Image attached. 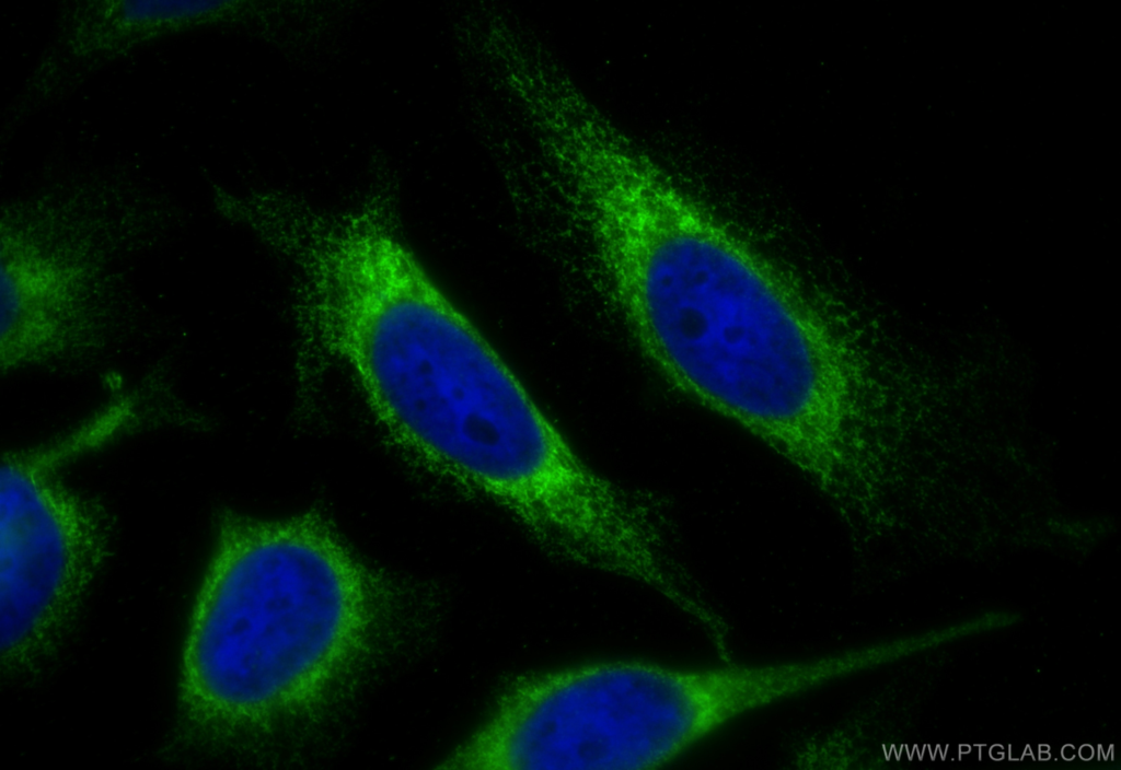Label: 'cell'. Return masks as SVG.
Listing matches in <instances>:
<instances>
[{
    "label": "cell",
    "instance_id": "obj_1",
    "mask_svg": "<svg viewBox=\"0 0 1121 770\" xmlns=\"http://www.w3.org/2000/svg\"><path fill=\"white\" fill-rule=\"evenodd\" d=\"M598 258L637 347L677 390L790 465L851 434L866 359L679 187L659 191Z\"/></svg>",
    "mask_w": 1121,
    "mask_h": 770
},
{
    "label": "cell",
    "instance_id": "obj_2",
    "mask_svg": "<svg viewBox=\"0 0 1121 770\" xmlns=\"http://www.w3.org/2000/svg\"><path fill=\"white\" fill-rule=\"evenodd\" d=\"M377 605L375 578L320 514L224 513L183 654L186 713L240 733L309 709L363 650Z\"/></svg>",
    "mask_w": 1121,
    "mask_h": 770
},
{
    "label": "cell",
    "instance_id": "obj_3",
    "mask_svg": "<svg viewBox=\"0 0 1121 770\" xmlns=\"http://www.w3.org/2000/svg\"><path fill=\"white\" fill-rule=\"evenodd\" d=\"M166 207L107 178L61 182L3 202V374L80 361L120 328L123 257L148 244Z\"/></svg>",
    "mask_w": 1121,
    "mask_h": 770
},
{
    "label": "cell",
    "instance_id": "obj_4",
    "mask_svg": "<svg viewBox=\"0 0 1121 770\" xmlns=\"http://www.w3.org/2000/svg\"><path fill=\"white\" fill-rule=\"evenodd\" d=\"M95 445L78 427L51 443L3 454L1 651L10 664L32 658L53 639L104 559V510L59 476Z\"/></svg>",
    "mask_w": 1121,
    "mask_h": 770
},
{
    "label": "cell",
    "instance_id": "obj_5",
    "mask_svg": "<svg viewBox=\"0 0 1121 770\" xmlns=\"http://www.w3.org/2000/svg\"><path fill=\"white\" fill-rule=\"evenodd\" d=\"M243 1L79 0L62 13V46L80 60L112 59L157 39L243 20Z\"/></svg>",
    "mask_w": 1121,
    "mask_h": 770
},
{
    "label": "cell",
    "instance_id": "obj_6",
    "mask_svg": "<svg viewBox=\"0 0 1121 770\" xmlns=\"http://www.w3.org/2000/svg\"><path fill=\"white\" fill-rule=\"evenodd\" d=\"M1079 756L1084 759H1089L1093 756V748L1090 746H1082L1079 749Z\"/></svg>",
    "mask_w": 1121,
    "mask_h": 770
},
{
    "label": "cell",
    "instance_id": "obj_7",
    "mask_svg": "<svg viewBox=\"0 0 1121 770\" xmlns=\"http://www.w3.org/2000/svg\"><path fill=\"white\" fill-rule=\"evenodd\" d=\"M1073 751H1074V747L1073 746H1071V745L1070 746H1065L1063 748V750H1062V755H1063L1064 758L1071 759V758H1073Z\"/></svg>",
    "mask_w": 1121,
    "mask_h": 770
},
{
    "label": "cell",
    "instance_id": "obj_8",
    "mask_svg": "<svg viewBox=\"0 0 1121 770\" xmlns=\"http://www.w3.org/2000/svg\"><path fill=\"white\" fill-rule=\"evenodd\" d=\"M996 749L997 750L995 751L993 748H991V756L994 759H1001L1003 757V748L996 745Z\"/></svg>",
    "mask_w": 1121,
    "mask_h": 770
},
{
    "label": "cell",
    "instance_id": "obj_9",
    "mask_svg": "<svg viewBox=\"0 0 1121 770\" xmlns=\"http://www.w3.org/2000/svg\"><path fill=\"white\" fill-rule=\"evenodd\" d=\"M969 751H970V746H960V754H963V752L966 754V752H969Z\"/></svg>",
    "mask_w": 1121,
    "mask_h": 770
}]
</instances>
